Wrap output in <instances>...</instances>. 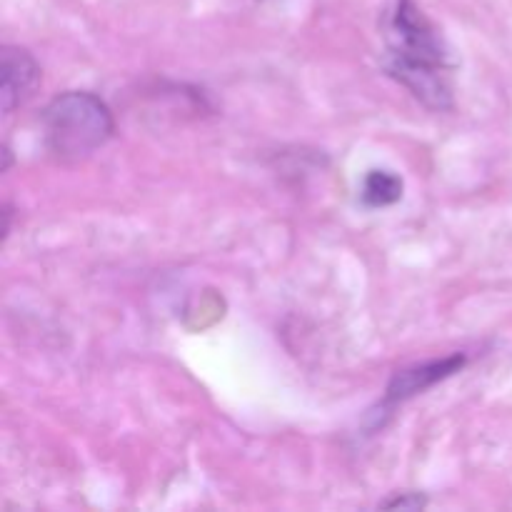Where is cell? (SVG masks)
I'll use <instances>...</instances> for the list:
<instances>
[{"label":"cell","mask_w":512,"mask_h":512,"mask_svg":"<svg viewBox=\"0 0 512 512\" xmlns=\"http://www.w3.org/2000/svg\"><path fill=\"white\" fill-rule=\"evenodd\" d=\"M465 363H468V358L455 353L443 360H430V363L398 370V373L393 375V380H390L388 390H385L380 410H383V415H390V410H393L395 405L405 403V400L415 398L418 393H425L428 388L438 385L440 380H448L450 375L460 373V370L465 368Z\"/></svg>","instance_id":"3957f363"},{"label":"cell","mask_w":512,"mask_h":512,"mask_svg":"<svg viewBox=\"0 0 512 512\" xmlns=\"http://www.w3.org/2000/svg\"><path fill=\"white\" fill-rule=\"evenodd\" d=\"M428 505V500L423 498L420 493H405V495H395V498L385 500L383 508H400V510H420Z\"/></svg>","instance_id":"8992f818"},{"label":"cell","mask_w":512,"mask_h":512,"mask_svg":"<svg viewBox=\"0 0 512 512\" xmlns=\"http://www.w3.org/2000/svg\"><path fill=\"white\" fill-rule=\"evenodd\" d=\"M45 145L58 158H83L108 143L113 135L110 108L93 93L70 90L43 110Z\"/></svg>","instance_id":"7a4b0ae2"},{"label":"cell","mask_w":512,"mask_h":512,"mask_svg":"<svg viewBox=\"0 0 512 512\" xmlns=\"http://www.w3.org/2000/svg\"><path fill=\"white\" fill-rule=\"evenodd\" d=\"M403 198V180L388 170H370L363 183V203L370 208H385Z\"/></svg>","instance_id":"5b68a950"},{"label":"cell","mask_w":512,"mask_h":512,"mask_svg":"<svg viewBox=\"0 0 512 512\" xmlns=\"http://www.w3.org/2000/svg\"><path fill=\"white\" fill-rule=\"evenodd\" d=\"M388 73L430 110L453 108L448 55L430 20L413 0H395L388 20Z\"/></svg>","instance_id":"6da1fadb"},{"label":"cell","mask_w":512,"mask_h":512,"mask_svg":"<svg viewBox=\"0 0 512 512\" xmlns=\"http://www.w3.org/2000/svg\"><path fill=\"white\" fill-rule=\"evenodd\" d=\"M0 60H3V85H0V93H3V113L10 115L38 88L40 68L28 50L15 48V45H5L3 53H0Z\"/></svg>","instance_id":"277c9868"}]
</instances>
